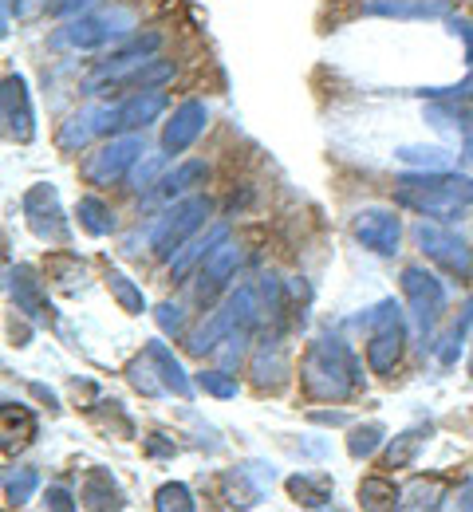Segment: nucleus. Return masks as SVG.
Returning <instances> with one entry per match:
<instances>
[{"label": "nucleus", "mask_w": 473, "mask_h": 512, "mask_svg": "<svg viewBox=\"0 0 473 512\" xmlns=\"http://www.w3.org/2000/svg\"><path fill=\"white\" fill-rule=\"evenodd\" d=\"M300 386L316 402H343L363 386V363L339 335H320L300 359Z\"/></svg>", "instance_id": "f257e3e1"}, {"label": "nucleus", "mask_w": 473, "mask_h": 512, "mask_svg": "<svg viewBox=\"0 0 473 512\" xmlns=\"http://www.w3.org/2000/svg\"><path fill=\"white\" fill-rule=\"evenodd\" d=\"M395 201L430 221H458L462 209L473 205V178L454 170H422L395 178Z\"/></svg>", "instance_id": "f03ea898"}, {"label": "nucleus", "mask_w": 473, "mask_h": 512, "mask_svg": "<svg viewBox=\"0 0 473 512\" xmlns=\"http://www.w3.org/2000/svg\"><path fill=\"white\" fill-rule=\"evenodd\" d=\"M209 213H213V201H209L205 193H190V197L174 201V205L162 213V221L154 225V233H150V249H154V256L170 260V256L182 253V245H186L190 237L202 233V225L209 221Z\"/></svg>", "instance_id": "7ed1b4c3"}, {"label": "nucleus", "mask_w": 473, "mask_h": 512, "mask_svg": "<svg viewBox=\"0 0 473 512\" xmlns=\"http://www.w3.org/2000/svg\"><path fill=\"white\" fill-rule=\"evenodd\" d=\"M371 339H367V367H371V375H379V379H387L395 367H399V359H403L406 351V320H403V308L395 304V300H383L371 316Z\"/></svg>", "instance_id": "20e7f679"}, {"label": "nucleus", "mask_w": 473, "mask_h": 512, "mask_svg": "<svg viewBox=\"0 0 473 512\" xmlns=\"http://www.w3.org/2000/svg\"><path fill=\"white\" fill-rule=\"evenodd\" d=\"M261 316V308H257V292L245 284V288H237L229 300H225V308H217L209 320L190 335V355H209V351H217L237 327H253Z\"/></svg>", "instance_id": "39448f33"}, {"label": "nucleus", "mask_w": 473, "mask_h": 512, "mask_svg": "<svg viewBox=\"0 0 473 512\" xmlns=\"http://www.w3.org/2000/svg\"><path fill=\"white\" fill-rule=\"evenodd\" d=\"M414 245L430 256L442 272H450V276H458V280H473L470 245H466L446 221H430V217H422V221L414 225Z\"/></svg>", "instance_id": "423d86ee"}, {"label": "nucleus", "mask_w": 473, "mask_h": 512, "mask_svg": "<svg viewBox=\"0 0 473 512\" xmlns=\"http://www.w3.org/2000/svg\"><path fill=\"white\" fill-rule=\"evenodd\" d=\"M403 296H406L410 316H414V323H418V331L430 335L434 323L442 320V312H446V288H442V280H438L430 268H422V264H406Z\"/></svg>", "instance_id": "0eeeda50"}, {"label": "nucleus", "mask_w": 473, "mask_h": 512, "mask_svg": "<svg viewBox=\"0 0 473 512\" xmlns=\"http://www.w3.org/2000/svg\"><path fill=\"white\" fill-rule=\"evenodd\" d=\"M131 24V12H99V16H71L64 28H56L52 44L71 48V52H87V48H103L107 40L123 36Z\"/></svg>", "instance_id": "6e6552de"}, {"label": "nucleus", "mask_w": 473, "mask_h": 512, "mask_svg": "<svg viewBox=\"0 0 473 512\" xmlns=\"http://www.w3.org/2000/svg\"><path fill=\"white\" fill-rule=\"evenodd\" d=\"M166 91H135L131 99H123L119 107H103V134L115 138V134H138L146 130L162 111H166Z\"/></svg>", "instance_id": "1a4fd4ad"}, {"label": "nucleus", "mask_w": 473, "mask_h": 512, "mask_svg": "<svg viewBox=\"0 0 473 512\" xmlns=\"http://www.w3.org/2000/svg\"><path fill=\"white\" fill-rule=\"evenodd\" d=\"M138 154H142V134H115L107 146H99V154L87 158L83 178L91 186H111V182L127 178V170L138 162Z\"/></svg>", "instance_id": "9d476101"}, {"label": "nucleus", "mask_w": 473, "mask_h": 512, "mask_svg": "<svg viewBox=\"0 0 473 512\" xmlns=\"http://www.w3.org/2000/svg\"><path fill=\"white\" fill-rule=\"evenodd\" d=\"M0 119L4 134L12 142H32L36 138V111H32V95H28V79L24 75H4L0 83Z\"/></svg>", "instance_id": "9b49d317"}, {"label": "nucleus", "mask_w": 473, "mask_h": 512, "mask_svg": "<svg viewBox=\"0 0 473 512\" xmlns=\"http://www.w3.org/2000/svg\"><path fill=\"white\" fill-rule=\"evenodd\" d=\"M355 241L375 256H395L403 245V221L391 209H359L351 221Z\"/></svg>", "instance_id": "f8f14e48"}, {"label": "nucleus", "mask_w": 473, "mask_h": 512, "mask_svg": "<svg viewBox=\"0 0 473 512\" xmlns=\"http://www.w3.org/2000/svg\"><path fill=\"white\" fill-rule=\"evenodd\" d=\"M20 209H24V217H28V225H32V233H36V237L56 241V245H64V241H68V217H64L60 197H56L52 186H32V190L24 193Z\"/></svg>", "instance_id": "ddd939ff"}, {"label": "nucleus", "mask_w": 473, "mask_h": 512, "mask_svg": "<svg viewBox=\"0 0 473 512\" xmlns=\"http://www.w3.org/2000/svg\"><path fill=\"white\" fill-rule=\"evenodd\" d=\"M241 268V249L237 245H217L213 253L202 260V268H198V280H194V300L198 304H209V300H217L221 292H225V284L233 280V272Z\"/></svg>", "instance_id": "4468645a"}, {"label": "nucleus", "mask_w": 473, "mask_h": 512, "mask_svg": "<svg viewBox=\"0 0 473 512\" xmlns=\"http://www.w3.org/2000/svg\"><path fill=\"white\" fill-rule=\"evenodd\" d=\"M205 123H209V107H205L202 99H186L182 107H174L170 123L162 127V150L170 158L182 154V150H190L198 142V134L205 130Z\"/></svg>", "instance_id": "2eb2a0df"}, {"label": "nucleus", "mask_w": 473, "mask_h": 512, "mask_svg": "<svg viewBox=\"0 0 473 512\" xmlns=\"http://www.w3.org/2000/svg\"><path fill=\"white\" fill-rule=\"evenodd\" d=\"M8 296L16 300V308H20L28 320L44 323L52 316V304H48V296H44L36 272L24 268V264H20V268H8Z\"/></svg>", "instance_id": "dca6fc26"}, {"label": "nucleus", "mask_w": 473, "mask_h": 512, "mask_svg": "<svg viewBox=\"0 0 473 512\" xmlns=\"http://www.w3.org/2000/svg\"><path fill=\"white\" fill-rule=\"evenodd\" d=\"M284 379H288V351H284V339H280V327H276L253 351V383L276 390Z\"/></svg>", "instance_id": "f3484780"}, {"label": "nucleus", "mask_w": 473, "mask_h": 512, "mask_svg": "<svg viewBox=\"0 0 473 512\" xmlns=\"http://www.w3.org/2000/svg\"><path fill=\"white\" fill-rule=\"evenodd\" d=\"M367 16H395V20H438L450 16V0H367Z\"/></svg>", "instance_id": "a211bd4d"}, {"label": "nucleus", "mask_w": 473, "mask_h": 512, "mask_svg": "<svg viewBox=\"0 0 473 512\" xmlns=\"http://www.w3.org/2000/svg\"><path fill=\"white\" fill-rule=\"evenodd\" d=\"M146 359L154 363V371H158V379L166 383L170 394H178V398H190L194 394V383H190V375L182 371V363H178V355L166 347V343H146Z\"/></svg>", "instance_id": "6ab92c4d"}, {"label": "nucleus", "mask_w": 473, "mask_h": 512, "mask_svg": "<svg viewBox=\"0 0 473 512\" xmlns=\"http://www.w3.org/2000/svg\"><path fill=\"white\" fill-rule=\"evenodd\" d=\"M95 134H103V107H91V111L71 115L68 123L60 127V134H56V142H60L64 154H79Z\"/></svg>", "instance_id": "aec40b11"}, {"label": "nucleus", "mask_w": 473, "mask_h": 512, "mask_svg": "<svg viewBox=\"0 0 473 512\" xmlns=\"http://www.w3.org/2000/svg\"><path fill=\"white\" fill-rule=\"evenodd\" d=\"M170 79H174V64L150 56V60H142L138 67H131L123 79H115L111 87H119V91H158V87L170 83Z\"/></svg>", "instance_id": "412c9836"}, {"label": "nucleus", "mask_w": 473, "mask_h": 512, "mask_svg": "<svg viewBox=\"0 0 473 512\" xmlns=\"http://www.w3.org/2000/svg\"><path fill=\"white\" fill-rule=\"evenodd\" d=\"M205 178H209V166H205V162H182L178 170H170L166 178H158L154 197H162V201H182L194 186H205Z\"/></svg>", "instance_id": "4be33fe9"}, {"label": "nucleus", "mask_w": 473, "mask_h": 512, "mask_svg": "<svg viewBox=\"0 0 473 512\" xmlns=\"http://www.w3.org/2000/svg\"><path fill=\"white\" fill-rule=\"evenodd\" d=\"M225 241H229V229H225V225H213L205 237H190V241H186V249L174 256V264H170V276H186L194 264H202L205 256L213 253L217 245H225Z\"/></svg>", "instance_id": "5701e85b"}, {"label": "nucleus", "mask_w": 473, "mask_h": 512, "mask_svg": "<svg viewBox=\"0 0 473 512\" xmlns=\"http://www.w3.org/2000/svg\"><path fill=\"white\" fill-rule=\"evenodd\" d=\"M75 217H79V225H83L91 237H107V233H115V213H111V205H107L103 197H95V193L79 197Z\"/></svg>", "instance_id": "b1692460"}, {"label": "nucleus", "mask_w": 473, "mask_h": 512, "mask_svg": "<svg viewBox=\"0 0 473 512\" xmlns=\"http://www.w3.org/2000/svg\"><path fill=\"white\" fill-rule=\"evenodd\" d=\"M430 115H442L454 123V134L462 142V158L473 162V107H462V103H446V99H434Z\"/></svg>", "instance_id": "393cba45"}, {"label": "nucleus", "mask_w": 473, "mask_h": 512, "mask_svg": "<svg viewBox=\"0 0 473 512\" xmlns=\"http://www.w3.org/2000/svg\"><path fill=\"white\" fill-rule=\"evenodd\" d=\"M79 497H83L87 509H123V493L115 489V481H111L103 469H95V473L83 481Z\"/></svg>", "instance_id": "a878e982"}, {"label": "nucleus", "mask_w": 473, "mask_h": 512, "mask_svg": "<svg viewBox=\"0 0 473 512\" xmlns=\"http://www.w3.org/2000/svg\"><path fill=\"white\" fill-rule=\"evenodd\" d=\"M359 505L363 509H395V505H403V489L391 477H367L359 485Z\"/></svg>", "instance_id": "bb28decb"}, {"label": "nucleus", "mask_w": 473, "mask_h": 512, "mask_svg": "<svg viewBox=\"0 0 473 512\" xmlns=\"http://www.w3.org/2000/svg\"><path fill=\"white\" fill-rule=\"evenodd\" d=\"M288 493L296 497V505H308V509H324L332 505V485L324 477H308V473H296L288 481Z\"/></svg>", "instance_id": "cd10ccee"}, {"label": "nucleus", "mask_w": 473, "mask_h": 512, "mask_svg": "<svg viewBox=\"0 0 473 512\" xmlns=\"http://www.w3.org/2000/svg\"><path fill=\"white\" fill-rule=\"evenodd\" d=\"M470 327H473V300H466V308H462L458 323L446 331V339H442V347H438V359H442L446 367H454V363H458V355H462V347H466Z\"/></svg>", "instance_id": "c85d7f7f"}, {"label": "nucleus", "mask_w": 473, "mask_h": 512, "mask_svg": "<svg viewBox=\"0 0 473 512\" xmlns=\"http://www.w3.org/2000/svg\"><path fill=\"white\" fill-rule=\"evenodd\" d=\"M36 489H40V473H36V469H8V477H4V497H8L12 509H24Z\"/></svg>", "instance_id": "c756f323"}, {"label": "nucleus", "mask_w": 473, "mask_h": 512, "mask_svg": "<svg viewBox=\"0 0 473 512\" xmlns=\"http://www.w3.org/2000/svg\"><path fill=\"white\" fill-rule=\"evenodd\" d=\"M107 288H111V296L119 300V308H123V312H131V316H142V312H146V296L135 288V280H131V276H123L119 268H111V272H107Z\"/></svg>", "instance_id": "7c9ffc66"}, {"label": "nucleus", "mask_w": 473, "mask_h": 512, "mask_svg": "<svg viewBox=\"0 0 473 512\" xmlns=\"http://www.w3.org/2000/svg\"><path fill=\"white\" fill-rule=\"evenodd\" d=\"M383 438H387V430H383L379 422L355 426V430H351V438H347V453H351L355 461H367V457H375V449L383 446Z\"/></svg>", "instance_id": "2f4dec72"}, {"label": "nucleus", "mask_w": 473, "mask_h": 512, "mask_svg": "<svg viewBox=\"0 0 473 512\" xmlns=\"http://www.w3.org/2000/svg\"><path fill=\"white\" fill-rule=\"evenodd\" d=\"M154 509H158V512H170V509L194 512L198 505H194V493H190L182 481H170V485H162V489L154 493Z\"/></svg>", "instance_id": "473e14b6"}, {"label": "nucleus", "mask_w": 473, "mask_h": 512, "mask_svg": "<svg viewBox=\"0 0 473 512\" xmlns=\"http://www.w3.org/2000/svg\"><path fill=\"white\" fill-rule=\"evenodd\" d=\"M418 446H422V430H406V434H399V438L391 442L387 457H383V465H387V469H403V465L414 461Z\"/></svg>", "instance_id": "72a5a7b5"}, {"label": "nucleus", "mask_w": 473, "mask_h": 512, "mask_svg": "<svg viewBox=\"0 0 473 512\" xmlns=\"http://www.w3.org/2000/svg\"><path fill=\"white\" fill-rule=\"evenodd\" d=\"M399 158L410 162V166H430V170H446L450 166V154L438 150V146H399Z\"/></svg>", "instance_id": "f704fd0d"}, {"label": "nucleus", "mask_w": 473, "mask_h": 512, "mask_svg": "<svg viewBox=\"0 0 473 512\" xmlns=\"http://www.w3.org/2000/svg\"><path fill=\"white\" fill-rule=\"evenodd\" d=\"M198 386L213 398H237V375H229L225 367L221 371H202L198 375Z\"/></svg>", "instance_id": "c9c22d12"}, {"label": "nucleus", "mask_w": 473, "mask_h": 512, "mask_svg": "<svg viewBox=\"0 0 473 512\" xmlns=\"http://www.w3.org/2000/svg\"><path fill=\"white\" fill-rule=\"evenodd\" d=\"M414 95H422V99H446V103H470L473 99V67L470 75L462 79V83H454V87H422V91H414Z\"/></svg>", "instance_id": "e433bc0d"}, {"label": "nucleus", "mask_w": 473, "mask_h": 512, "mask_svg": "<svg viewBox=\"0 0 473 512\" xmlns=\"http://www.w3.org/2000/svg\"><path fill=\"white\" fill-rule=\"evenodd\" d=\"M131 383H135L138 390H142V394H150V398L166 390V383H158V379H154V363H150L146 355H142V359H135V363H131Z\"/></svg>", "instance_id": "4c0bfd02"}, {"label": "nucleus", "mask_w": 473, "mask_h": 512, "mask_svg": "<svg viewBox=\"0 0 473 512\" xmlns=\"http://www.w3.org/2000/svg\"><path fill=\"white\" fill-rule=\"evenodd\" d=\"M158 327L166 331V335H182L186 331V316H182V308H174V304H158Z\"/></svg>", "instance_id": "58836bf2"}, {"label": "nucleus", "mask_w": 473, "mask_h": 512, "mask_svg": "<svg viewBox=\"0 0 473 512\" xmlns=\"http://www.w3.org/2000/svg\"><path fill=\"white\" fill-rule=\"evenodd\" d=\"M450 32L466 40V64L473 67V24L470 20H462V16H450Z\"/></svg>", "instance_id": "ea45409f"}, {"label": "nucleus", "mask_w": 473, "mask_h": 512, "mask_svg": "<svg viewBox=\"0 0 473 512\" xmlns=\"http://www.w3.org/2000/svg\"><path fill=\"white\" fill-rule=\"evenodd\" d=\"M95 0H48V16H79Z\"/></svg>", "instance_id": "a19ab883"}, {"label": "nucleus", "mask_w": 473, "mask_h": 512, "mask_svg": "<svg viewBox=\"0 0 473 512\" xmlns=\"http://www.w3.org/2000/svg\"><path fill=\"white\" fill-rule=\"evenodd\" d=\"M44 505H48V509H75V501H71V493H68V489H60V485H52V489H48V497H44Z\"/></svg>", "instance_id": "79ce46f5"}, {"label": "nucleus", "mask_w": 473, "mask_h": 512, "mask_svg": "<svg viewBox=\"0 0 473 512\" xmlns=\"http://www.w3.org/2000/svg\"><path fill=\"white\" fill-rule=\"evenodd\" d=\"M458 509H473V477L458 489Z\"/></svg>", "instance_id": "37998d69"}, {"label": "nucleus", "mask_w": 473, "mask_h": 512, "mask_svg": "<svg viewBox=\"0 0 473 512\" xmlns=\"http://www.w3.org/2000/svg\"><path fill=\"white\" fill-rule=\"evenodd\" d=\"M316 422H324V426H343L347 422V414H312Z\"/></svg>", "instance_id": "c03bdc74"}, {"label": "nucleus", "mask_w": 473, "mask_h": 512, "mask_svg": "<svg viewBox=\"0 0 473 512\" xmlns=\"http://www.w3.org/2000/svg\"><path fill=\"white\" fill-rule=\"evenodd\" d=\"M470 371H473V367H470Z\"/></svg>", "instance_id": "a18cd8bd"}]
</instances>
